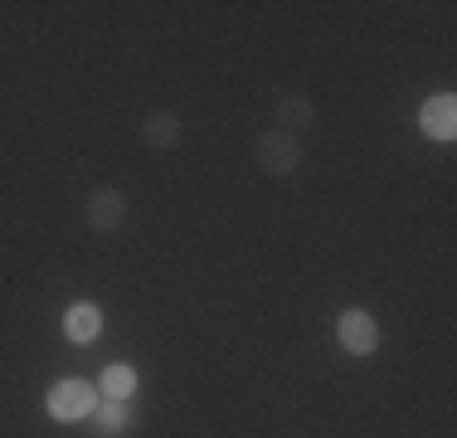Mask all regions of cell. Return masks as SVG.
I'll use <instances>...</instances> for the list:
<instances>
[{
  "mask_svg": "<svg viewBox=\"0 0 457 438\" xmlns=\"http://www.w3.org/2000/svg\"><path fill=\"white\" fill-rule=\"evenodd\" d=\"M93 404H97V394H93L88 380H54L49 394H45L49 419H59V424H79V419H88Z\"/></svg>",
  "mask_w": 457,
  "mask_h": 438,
  "instance_id": "1",
  "label": "cell"
},
{
  "mask_svg": "<svg viewBox=\"0 0 457 438\" xmlns=\"http://www.w3.org/2000/svg\"><path fill=\"white\" fill-rule=\"evenodd\" d=\"M253 161H258V171H268V175H287L302 161V141L292 137V131L268 127L263 137H258V147H253Z\"/></svg>",
  "mask_w": 457,
  "mask_h": 438,
  "instance_id": "2",
  "label": "cell"
},
{
  "mask_svg": "<svg viewBox=\"0 0 457 438\" xmlns=\"http://www.w3.org/2000/svg\"><path fill=\"white\" fill-rule=\"evenodd\" d=\"M336 341L341 350H351V356H370V350L379 346V326L370 312H341L336 316Z\"/></svg>",
  "mask_w": 457,
  "mask_h": 438,
  "instance_id": "3",
  "label": "cell"
},
{
  "mask_svg": "<svg viewBox=\"0 0 457 438\" xmlns=\"http://www.w3.org/2000/svg\"><path fill=\"white\" fill-rule=\"evenodd\" d=\"M83 215H88V229H97V234H112V229L127 219V195L117 190V185H103V190L88 195Z\"/></svg>",
  "mask_w": 457,
  "mask_h": 438,
  "instance_id": "4",
  "label": "cell"
},
{
  "mask_svg": "<svg viewBox=\"0 0 457 438\" xmlns=\"http://www.w3.org/2000/svg\"><path fill=\"white\" fill-rule=\"evenodd\" d=\"M419 127L428 131L433 141H453L457 137V97L453 93H438L419 107Z\"/></svg>",
  "mask_w": 457,
  "mask_h": 438,
  "instance_id": "5",
  "label": "cell"
},
{
  "mask_svg": "<svg viewBox=\"0 0 457 438\" xmlns=\"http://www.w3.org/2000/svg\"><path fill=\"white\" fill-rule=\"evenodd\" d=\"M273 127L278 131H307V127H317V103L312 97H297V93H282L278 97V107H273Z\"/></svg>",
  "mask_w": 457,
  "mask_h": 438,
  "instance_id": "6",
  "label": "cell"
},
{
  "mask_svg": "<svg viewBox=\"0 0 457 438\" xmlns=\"http://www.w3.org/2000/svg\"><path fill=\"white\" fill-rule=\"evenodd\" d=\"M97 332H103V312H97L93 302H73L69 312H63V336H69V341L88 346V341H97Z\"/></svg>",
  "mask_w": 457,
  "mask_h": 438,
  "instance_id": "7",
  "label": "cell"
},
{
  "mask_svg": "<svg viewBox=\"0 0 457 438\" xmlns=\"http://www.w3.org/2000/svg\"><path fill=\"white\" fill-rule=\"evenodd\" d=\"M141 141H146L151 151H166L180 141V117L176 113H151L146 122H141Z\"/></svg>",
  "mask_w": 457,
  "mask_h": 438,
  "instance_id": "8",
  "label": "cell"
},
{
  "mask_svg": "<svg viewBox=\"0 0 457 438\" xmlns=\"http://www.w3.org/2000/svg\"><path fill=\"white\" fill-rule=\"evenodd\" d=\"M132 390H137V370L127 366V360H112V366L97 375V394H103V400H132Z\"/></svg>",
  "mask_w": 457,
  "mask_h": 438,
  "instance_id": "9",
  "label": "cell"
},
{
  "mask_svg": "<svg viewBox=\"0 0 457 438\" xmlns=\"http://www.w3.org/2000/svg\"><path fill=\"white\" fill-rule=\"evenodd\" d=\"M88 419H93V434L97 438H117V434L127 429V400H97Z\"/></svg>",
  "mask_w": 457,
  "mask_h": 438,
  "instance_id": "10",
  "label": "cell"
}]
</instances>
